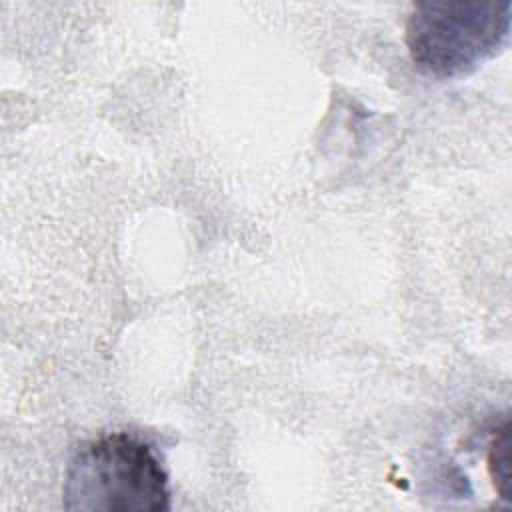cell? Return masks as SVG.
I'll return each instance as SVG.
<instances>
[{"mask_svg": "<svg viewBox=\"0 0 512 512\" xmlns=\"http://www.w3.org/2000/svg\"><path fill=\"white\" fill-rule=\"evenodd\" d=\"M488 470L500 498L512 502V466H510V424L504 422L494 434L488 450Z\"/></svg>", "mask_w": 512, "mask_h": 512, "instance_id": "obj_3", "label": "cell"}, {"mask_svg": "<svg viewBox=\"0 0 512 512\" xmlns=\"http://www.w3.org/2000/svg\"><path fill=\"white\" fill-rule=\"evenodd\" d=\"M62 504L76 512H164L170 508L168 474L144 440L106 434L72 456Z\"/></svg>", "mask_w": 512, "mask_h": 512, "instance_id": "obj_1", "label": "cell"}, {"mask_svg": "<svg viewBox=\"0 0 512 512\" xmlns=\"http://www.w3.org/2000/svg\"><path fill=\"white\" fill-rule=\"evenodd\" d=\"M510 10V2H416L406 22V46L412 62L438 78L474 70L508 42Z\"/></svg>", "mask_w": 512, "mask_h": 512, "instance_id": "obj_2", "label": "cell"}]
</instances>
